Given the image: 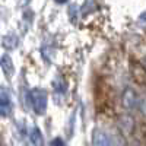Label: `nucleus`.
Returning a JSON list of instances; mask_svg holds the SVG:
<instances>
[{
    "label": "nucleus",
    "instance_id": "obj_1",
    "mask_svg": "<svg viewBox=\"0 0 146 146\" xmlns=\"http://www.w3.org/2000/svg\"><path fill=\"white\" fill-rule=\"evenodd\" d=\"M29 100L32 110L36 115H44L47 111V104H48V95L45 89L42 88H34L29 92Z\"/></svg>",
    "mask_w": 146,
    "mask_h": 146
},
{
    "label": "nucleus",
    "instance_id": "obj_2",
    "mask_svg": "<svg viewBox=\"0 0 146 146\" xmlns=\"http://www.w3.org/2000/svg\"><path fill=\"white\" fill-rule=\"evenodd\" d=\"M129 67H130V75L135 79V82L142 85V86H146V67L136 60H130Z\"/></svg>",
    "mask_w": 146,
    "mask_h": 146
},
{
    "label": "nucleus",
    "instance_id": "obj_3",
    "mask_svg": "<svg viewBox=\"0 0 146 146\" xmlns=\"http://www.w3.org/2000/svg\"><path fill=\"white\" fill-rule=\"evenodd\" d=\"M121 102H123V107L126 110H135L139 105V98L135 92V89L131 88H124L123 94H121Z\"/></svg>",
    "mask_w": 146,
    "mask_h": 146
},
{
    "label": "nucleus",
    "instance_id": "obj_4",
    "mask_svg": "<svg viewBox=\"0 0 146 146\" xmlns=\"http://www.w3.org/2000/svg\"><path fill=\"white\" fill-rule=\"evenodd\" d=\"M92 146H113L111 137L108 136L107 131L101 129H95L92 133Z\"/></svg>",
    "mask_w": 146,
    "mask_h": 146
},
{
    "label": "nucleus",
    "instance_id": "obj_5",
    "mask_svg": "<svg viewBox=\"0 0 146 146\" xmlns=\"http://www.w3.org/2000/svg\"><path fill=\"white\" fill-rule=\"evenodd\" d=\"M0 67H2L5 76L7 79H10L15 75V64H13V60H12V57L9 54H3L0 57Z\"/></svg>",
    "mask_w": 146,
    "mask_h": 146
},
{
    "label": "nucleus",
    "instance_id": "obj_6",
    "mask_svg": "<svg viewBox=\"0 0 146 146\" xmlns=\"http://www.w3.org/2000/svg\"><path fill=\"white\" fill-rule=\"evenodd\" d=\"M0 114L3 117L12 114V100L5 91H0Z\"/></svg>",
    "mask_w": 146,
    "mask_h": 146
},
{
    "label": "nucleus",
    "instance_id": "obj_7",
    "mask_svg": "<svg viewBox=\"0 0 146 146\" xmlns=\"http://www.w3.org/2000/svg\"><path fill=\"white\" fill-rule=\"evenodd\" d=\"M29 142L32 143V146H44V136L36 126H32L29 131Z\"/></svg>",
    "mask_w": 146,
    "mask_h": 146
},
{
    "label": "nucleus",
    "instance_id": "obj_8",
    "mask_svg": "<svg viewBox=\"0 0 146 146\" xmlns=\"http://www.w3.org/2000/svg\"><path fill=\"white\" fill-rule=\"evenodd\" d=\"M118 127L124 131V135H130L133 131V129H135V121L129 115H123L118 120Z\"/></svg>",
    "mask_w": 146,
    "mask_h": 146
},
{
    "label": "nucleus",
    "instance_id": "obj_9",
    "mask_svg": "<svg viewBox=\"0 0 146 146\" xmlns=\"http://www.w3.org/2000/svg\"><path fill=\"white\" fill-rule=\"evenodd\" d=\"M51 85H53V88H54V91H56L57 94H64V92L67 91V83H66V80H64V78H63L62 75L54 76Z\"/></svg>",
    "mask_w": 146,
    "mask_h": 146
},
{
    "label": "nucleus",
    "instance_id": "obj_10",
    "mask_svg": "<svg viewBox=\"0 0 146 146\" xmlns=\"http://www.w3.org/2000/svg\"><path fill=\"white\" fill-rule=\"evenodd\" d=\"M2 44H3V47L6 48V50H15V48L18 47V36L13 35V34H7V35L3 36Z\"/></svg>",
    "mask_w": 146,
    "mask_h": 146
},
{
    "label": "nucleus",
    "instance_id": "obj_11",
    "mask_svg": "<svg viewBox=\"0 0 146 146\" xmlns=\"http://www.w3.org/2000/svg\"><path fill=\"white\" fill-rule=\"evenodd\" d=\"M50 146H66V145H64V142H63L62 137H54V139L51 140Z\"/></svg>",
    "mask_w": 146,
    "mask_h": 146
},
{
    "label": "nucleus",
    "instance_id": "obj_12",
    "mask_svg": "<svg viewBox=\"0 0 146 146\" xmlns=\"http://www.w3.org/2000/svg\"><path fill=\"white\" fill-rule=\"evenodd\" d=\"M139 107H140V110H142V113L146 115V96L139 101Z\"/></svg>",
    "mask_w": 146,
    "mask_h": 146
},
{
    "label": "nucleus",
    "instance_id": "obj_13",
    "mask_svg": "<svg viewBox=\"0 0 146 146\" xmlns=\"http://www.w3.org/2000/svg\"><path fill=\"white\" fill-rule=\"evenodd\" d=\"M139 21H140V23H143V25H146V10L143 12V13L139 16Z\"/></svg>",
    "mask_w": 146,
    "mask_h": 146
},
{
    "label": "nucleus",
    "instance_id": "obj_14",
    "mask_svg": "<svg viewBox=\"0 0 146 146\" xmlns=\"http://www.w3.org/2000/svg\"><path fill=\"white\" fill-rule=\"evenodd\" d=\"M145 63H146V58H145ZM145 67H146V66H145Z\"/></svg>",
    "mask_w": 146,
    "mask_h": 146
}]
</instances>
